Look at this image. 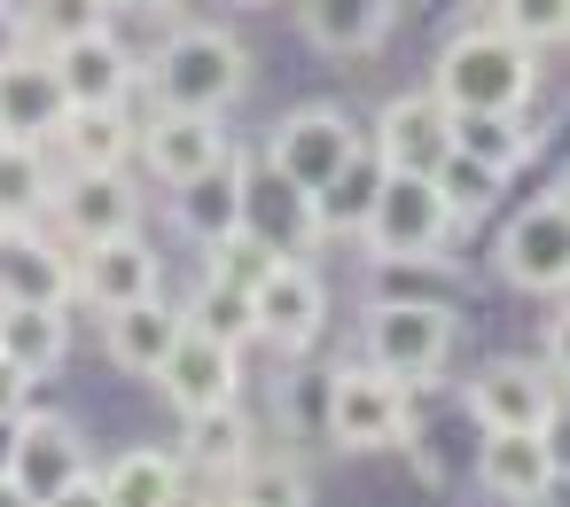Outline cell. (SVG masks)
<instances>
[{
    "label": "cell",
    "instance_id": "cell-1",
    "mask_svg": "<svg viewBox=\"0 0 570 507\" xmlns=\"http://www.w3.org/2000/svg\"><path fill=\"white\" fill-rule=\"evenodd\" d=\"M141 87L157 110L227 118V102H243V87H250V48L227 24H173L157 40V56L141 63Z\"/></svg>",
    "mask_w": 570,
    "mask_h": 507
},
{
    "label": "cell",
    "instance_id": "cell-2",
    "mask_svg": "<svg viewBox=\"0 0 570 507\" xmlns=\"http://www.w3.org/2000/svg\"><path fill=\"white\" fill-rule=\"evenodd\" d=\"M430 95H438L453 118H469V110L515 118V110L539 95V56H531L523 40H508L500 24H469V32L445 40V56H438V71H430Z\"/></svg>",
    "mask_w": 570,
    "mask_h": 507
},
{
    "label": "cell",
    "instance_id": "cell-3",
    "mask_svg": "<svg viewBox=\"0 0 570 507\" xmlns=\"http://www.w3.org/2000/svg\"><path fill=\"white\" fill-rule=\"evenodd\" d=\"M321 429L336 453H399L414 437V390L367 359H344L321 382Z\"/></svg>",
    "mask_w": 570,
    "mask_h": 507
},
{
    "label": "cell",
    "instance_id": "cell-4",
    "mask_svg": "<svg viewBox=\"0 0 570 507\" xmlns=\"http://www.w3.org/2000/svg\"><path fill=\"white\" fill-rule=\"evenodd\" d=\"M453 235H461V219L445 211L438 180H422V172H383V188H375V203H367V227H360V242H367L375 266H445V242H453Z\"/></svg>",
    "mask_w": 570,
    "mask_h": 507
},
{
    "label": "cell",
    "instance_id": "cell-5",
    "mask_svg": "<svg viewBox=\"0 0 570 507\" xmlns=\"http://www.w3.org/2000/svg\"><path fill=\"white\" fill-rule=\"evenodd\" d=\"M360 359L383 367V375L406 382V390L438 382L445 359H453V305H438V297H383V305H367V320H360Z\"/></svg>",
    "mask_w": 570,
    "mask_h": 507
},
{
    "label": "cell",
    "instance_id": "cell-6",
    "mask_svg": "<svg viewBox=\"0 0 570 507\" xmlns=\"http://www.w3.org/2000/svg\"><path fill=\"white\" fill-rule=\"evenodd\" d=\"M360 157H367L360 126H352L344 110H328V102H305V110H289V118L266 133V165H274L282 180H297L305 196H328Z\"/></svg>",
    "mask_w": 570,
    "mask_h": 507
},
{
    "label": "cell",
    "instance_id": "cell-7",
    "mask_svg": "<svg viewBox=\"0 0 570 507\" xmlns=\"http://www.w3.org/2000/svg\"><path fill=\"white\" fill-rule=\"evenodd\" d=\"M95 460H87V437H79V421L71 414H56V406H24L17 421H9V445H0V476H9L24 499H56V491H71L79 476H87Z\"/></svg>",
    "mask_w": 570,
    "mask_h": 507
},
{
    "label": "cell",
    "instance_id": "cell-8",
    "mask_svg": "<svg viewBox=\"0 0 570 507\" xmlns=\"http://www.w3.org/2000/svg\"><path fill=\"white\" fill-rule=\"evenodd\" d=\"M250 328L266 351L282 359H305L321 336H328V281L313 274V258H282L258 289H250Z\"/></svg>",
    "mask_w": 570,
    "mask_h": 507
},
{
    "label": "cell",
    "instance_id": "cell-9",
    "mask_svg": "<svg viewBox=\"0 0 570 507\" xmlns=\"http://www.w3.org/2000/svg\"><path fill=\"white\" fill-rule=\"evenodd\" d=\"M461 406L476 429H554L562 421V382L547 359H492L461 382Z\"/></svg>",
    "mask_w": 570,
    "mask_h": 507
},
{
    "label": "cell",
    "instance_id": "cell-10",
    "mask_svg": "<svg viewBox=\"0 0 570 507\" xmlns=\"http://www.w3.org/2000/svg\"><path fill=\"white\" fill-rule=\"evenodd\" d=\"M476 491L492 507H547L554 499V437L547 429H476V460H469Z\"/></svg>",
    "mask_w": 570,
    "mask_h": 507
},
{
    "label": "cell",
    "instance_id": "cell-11",
    "mask_svg": "<svg viewBox=\"0 0 570 507\" xmlns=\"http://www.w3.org/2000/svg\"><path fill=\"white\" fill-rule=\"evenodd\" d=\"M500 274L531 297H570V196H539L508 219Z\"/></svg>",
    "mask_w": 570,
    "mask_h": 507
},
{
    "label": "cell",
    "instance_id": "cell-12",
    "mask_svg": "<svg viewBox=\"0 0 570 507\" xmlns=\"http://www.w3.org/2000/svg\"><path fill=\"white\" fill-rule=\"evenodd\" d=\"M48 63H56L71 110H126L134 87H141V56H134L110 24L71 32V40H48Z\"/></svg>",
    "mask_w": 570,
    "mask_h": 507
},
{
    "label": "cell",
    "instance_id": "cell-13",
    "mask_svg": "<svg viewBox=\"0 0 570 507\" xmlns=\"http://www.w3.org/2000/svg\"><path fill=\"white\" fill-rule=\"evenodd\" d=\"M243 235H258L274 258H313L321 250V196H305L297 180H282L266 157L243 165Z\"/></svg>",
    "mask_w": 570,
    "mask_h": 507
},
{
    "label": "cell",
    "instance_id": "cell-14",
    "mask_svg": "<svg viewBox=\"0 0 570 507\" xmlns=\"http://www.w3.org/2000/svg\"><path fill=\"white\" fill-rule=\"evenodd\" d=\"M79 297V250L40 219L32 227H0V305H63Z\"/></svg>",
    "mask_w": 570,
    "mask_h": 507
},
{
    "label": "cell",
    "instance_id": "cell-15",
    "mask_svg": "<svg viewBox=\"0 0 570 507\" xmlns=\"http://www.w3.org/2000/svg\"><path fill=\"white\" fill-rule=\"evenodd\" d=\"M48 227L71 250H95L110 235H134L141 227V188L126 172H63L56 180V203H48Z\"/></svg>",
    "mask_w": 570,
    "mask_h": 507
},
{
    "label": "cell",
    "instance_id": "cell-16",
    "mask_svg": "<svg viewBox=\"0 0 570 507\" xmlns=\"http://www.w3.org/2000/svg\"><path fill=\"white\" fill-rule=\"evenodd\" d=\"M157 390L173 414H212V406H243V344H219L204 328H180L173 359L157 367Z\"/></svg>",
    "mask_w": 570,
    "mask_h": 507
},
{
    "label": "cell",
    "instance_id": "cell-17",
    "mask_svg": "<svg viewBox=\"0 0 570 507\" xmlns=\"http://www.w3.org/2000/svg\"><path fill=\"white\" fill-rule=\"evenodd\" d=\"M367 149H375L383 172H422V180H430V172L453 157V110H445L430 87H422V95H391Z\"/></svg>",
    "mask_w": 570,
    "mask_h": 507
},
{
    "label": "cell",
    "instance_id": "cell-18",
    "mask_svg": "<svg viewBox=\"0 0 570 507\" xmlns=\"http://www.w3.org/2000/svg\"><path fill=\"white\" fill-rule=\"evenodd\" d=\"M63 118H71V95H63V79H56L48 48H32V56H17L9 71H0V141L56 149Z\"/></svg>",
    "mask_w": 570,
    "mask_h": 507
},
{
    "label": "cell",
    "instance_id": "cell-19",
    "mask_svg": "<svg viewBox=\"0 0 570 507\" xmlns=\"http://www.w3.org/2000/svg\"><path fill=\"white\" fill-rule=\"evenodd\" d=\"M79 297L95 312H118V305H141V297H165V258L157 242L134 227V235H110L95 250H79Z\"/></svg>",
    "mask_w": 570,
    "mask_h": 507
},
{
    "label": "cell",
    "instance_id": "cell-20",
    "mask_svg": "<svg viewBox=\"0 0 570 507\" xmlns=\"http://www.w3.org/2000/svg\"><path fill=\"white\" fill-rule=\"evenodd\" d=\"M227 149H235L227 126L204 118V110H149V126H141V165H149V180H165V188L212 172Z\"/></svg>",
    "mask_w": 570,
    "mask_h": 507
},
{
    "label": "cell",
    "instance_id": "cell-21",
    "mask_svg": "<svg viewBox=\"0 0 570 507\" xmlns=\"http://www.w3.org/2000/svg\"><path fill=\"white\" fill-rule=\"evenodd\" d=\"M180 328H188V312H180V305L141 297V305L102 312V351H110V367H118V375L157 382V367H165V359H173V344H180Z\"/></svg>",
    "mask_w": 570,
    "mask_h": 507
},
{
    "label": "cell",
    "instance_id": "cell-22",
    "mask_svg": "<svg viewBox=\"0 0 570 507\" xmlns=\"http://www.w3.org/2000/svg\"><path fill=\"white\" fill-rule=\"evenodd\" d=\"M243 149H227L212 172H196V180H180L173 188V219H180V235L188 242H227V235H243Z\"/></svg>",
    "mask_w": 570,
    "mask_h": 507
},
{
    "label": "cell",
    "instance_id": "cell-23",
    "mask_svg": "<svg viewBox=\"0 0 570 507\" xmlns=\"http://www.w3.org/2000/svg\"><path fill=\"white\" fill-rule=\"evenodd\" d=\"M250 453H258V429H250V414H243V406L180 414V460H188V484L204 476V491H219Z\"/></svg>",
    "mask_w": 570,
    "mask_h": 507
},
{
    "label": "cell",
    "instance_id": "cell-24",
    "mask_svg": "<svg viewBox=\"0 0 570 507\" xmlns=\"http://www.w3.org/2000/svg\"><path fill=\"white\" fill-rule=\"evenodd\" d=\"M102 491L110 507H180L188 499V460L165 445H126L102 460Z\"/></svg>",
    "mask_w": 570,
    "mask_h": 507
},
{
    "label": "cell",
    "instance_id": "cell-25",
    "mask_svg": "<svg viewBox=\"0 0 570 507\" xmlns=\"http://www.w3.org/2000/svg\"><path fill=\"white\" fill-rule=\"evenodd\" d=\"M56 157L63 172H126L141 157V126L126 110H71L56 133Z\"/></svg>",
    "mask_w": 570,
    "mask_h": 507
},
{
    "label": "cell",
    "instance_id": "cell-26",
    "mask_svg": "<svg viewBox=\"0 0 570 507\" xmlns=\"http://www.w3.org/2000/svg\"><path fill=\"white\" fill-rule=\"evenodd\" d=\"M297 24L321 56H375L391 32V0H297Z\"/></svg>",
    "mask_w": 570,
    "mask_h": 507
},
{
    "label": "cell",
    "instance_id": "cell-27",
    "mask_svg": "<svg viewBox=\"0 0 570 507\" xmlns=\"http://www.w3.org/2000/svg\"><path fill=\"white\" fill-rule=\"evenodd\" d=\"M71 351V312L63 305H0V359H17L32 382H48Z\"/></svg>",
    "mask_w": 570,
    "mask_h": 507
},
{
    "label": "cell",
    "instance_id": "cell-28",
    "mask_svg": "<svg viewBox=\"0 0 570 507\" xmlns=\"http://www.w3.org/2000/svg\"><path fill=\"white\" fill-rule=\"evenodd\" d=\"M56 149H32V141H0V227H32L48 219L56 203Z\"/></svg>",
    "mask_w": 570,
    "mask_h": 507
},
{
    "label": "cell",
    "instance_id": "cell-29",
    "mask_svg": "<svg viewBox=\"0 0 570 507\" xmlns=\"http://www.w3.org/2000/svg\"><path fill=\"white\" fill-rule=\"evenodd\" d=\"M219 491H227L235 507H313V476H305V460H297V453H274V445H258Z\"/></svg>",
    "mask_w": 570,
    "mask_h": 507
},
{
    "label": "cell",
    "instance_id": "cell-30",
    "mask_svg": "<svg viewBox=\"0 0 570 507\" xmlns=\"http://www.w3.org/2000/svg\"><path fill=\"white\" fill-rule=\"evenodd\" d=\"M453 149H461V157H476V165H492V172H515V165L531 157L523 126H515V118H484V110L453 118Z\"/></svg>",
    "mask_w": 570,
    "mask_h": 507
},
{
    "label": "cell",
    "instance_id": "cell-31",
    "mask_svg": "<svg viewBox=\"0 0 570 507\" xmlns=\"http://www.w3.org/2000/svg\"><path fill=\"white\" fill-rule=\"evenodd\" d=\"M430 180H438L445 211H453V219L469 227V219H484V211L500 203V180H508V172H492V165H476V157H461V149H453V157H445V165H438Z\"/></svg>",
    "mask_w": 570,
    "mask_h": 507
},
{
    "label": "cell",
    "instance_id": "cell-32",
    "mask_svg": "<svg viewBox=\"0 0 570 507\" xmlns=\"http://www.w3.org/2000/svg\"><path fill=\"white\" fill-rule=\"evenodd\" d=\"M180 312H188V328H204V336H219V344H258V328H250V297L227 289V281H212V274H204V289H196Z\"/></svg>",
    "mask_w": 570,
    "mask_h": 507
},
{
    "label": "cell",
    "instance_id": "cell-33",
    "mask_svg": "<svg viewBox=\"0 0 570 507\" xmlns=\"http://www.w3.org/2000/svg\"><path fill=\"white\" fill-rule=\"evenodd\" d=\"M492 24L539 56V48L570 40V0H492Z\"/></svg>",
    "mask_w": 570,
    "mask_h": 507
},
{
    "label": "cell",
    "instance_id": "cell-34",
    "mask_svg": "<svg viewBox=\"0 0 570 507\" xmlns=\"http://www.w3.org/2000/svg\"><path fill=\"white\" fill-rule=\"evenodd\" d=\"M375 188H383V165H375V149H367V157H360V165H352V172H344V180L321 196V227H328V235H352V227H367V203H375Z\"/></svg>",
    "mask_w": 570,
    "mask_h": 507
},
{
    "label": "cell",
    "instance_id": "cell-35",
    "mask_svg": "<svg viewBox=\"0 0 570 507\" xmlns=\"http://www.w3.org/2000/svg\"><path fill=\"white\" fill-rule=\"evenodd\" d=\"M274 266H282V258H274V250H266L258 235H227V242H212V266H204V274L250 297V289H258V281L274 274Z\"/></svg>",
    "mask_w": 570,
    "mask_h": 507
},
{
    "label": "cell",
    "instance_id": "cell-36",
    "mask_svg": "<svg viewBox=\"0 0 570 507\" xmlns=\"http://www.w3.org/2000/svg\"><path fill=\"white\" fill-rule=\"evenodd\" d=\"M95 24H110V0H40V17H32L40 40H71V32H95Z\"/></svg>",
    "mask_w": 570,
    "mask_h": 507
},
{
    "label": "cell",
    "instance_id": "cell-37",
    "mask_svg": "<svg viewBox=\"0 0 570 507\" xmlns=\"http://www.w3.org/2000/svg\"><path fill=\"white\" fill-rule=\"evenodd\" d=\"M32 48H40L32 17H24V9H9V0H0V71H9L17 56H32Z\"/></svg>",
    "mask_w": 570,
    "mask_h": 507
},
{
    "label": "cell",
    "instance_id": "cell-38",
    "mask_svg": "<svg viewBox=\"0 0 570 507\" xmlns=\"http://www.w3.org/2000/svg\"><path fill=\"white\" fill-rule=\"evenodd\" d=\"M24 406H32V375H24L17 359H0V429H9Z\"/></svg>",
    "mask_w": 570,
    "mask_h": 507
},
{
    "label": "cell",
    "instance_id": "cell-39",
    "mask_svg": "<svg viewBox=\"0 0 570 507\" xmlns=\"http://www.w3.org/2000/svg\"><path fill=\"white\" fill-rule=\"evenodd\" d=\"M547 375H554V382L570 390V305H562V312L547 320Z\"/></svg>",
    "mask_w": 570,
    "mask_h": 507
},
{
    "label": "cell",
    "instance_id": "cell-40",
    "mask_svg": "<svg viewBox=\"0 0 570 507\" xmlns=\"http://www.w3.org/2000/svg\"><path fill=\"white\" fill-rule=\"evenodd\" d=\"M48 507H110V491H102V468H87V476H79L71 491H56Z\"/></svg>",
    "mask_w": 570,
    "mask_h": 507
},
{
    "label": "cell",
    "instance_id": "cell-41",
    "mask_svg": "<svg viewBox=\"0 0 570 507\" xmlns=\"http://www.w3.org/2000/svg\"><path fill=\"white\" fill-rule=\"evenodd\" d=\"M110 9H134V17H180L188 0H110Z\"/></svg>",
    "mask_w": 570,
    "mask_h": 507
},
{
    "label": "cell",
    "instance_id": "cell-42",
    "mask_svg": "<svg viewBox=\"0 0 570 507\" xmlns=\"http://www.w3.org/2000/svg\"><path fill=\"white\" fill-rule=\"evenodd\" d=\"M180 507H235V499H227V491H188Z\"/></svg>",
    "mask_w": 570,
    "mask_h": 507
},
{
    "label": "cell",
    "instance_id": "cell-43",
    "mask_svg": "<svg viewBox=\"0 0 570 507\" xmlns=\"http://www.w3.org/2000/svg\"><path fill=\"white\" fill-rule=\"evenodd\" d=\"M0 507H40V499H24V491H17L9 476H0Z\"/></svg>",
    "mask_w": 570,
    "mask_h": 507
},
{
    "label": "cell",
    "instance_id": "cell-44",
    "mask_svg": "<svg viewBox=\"0 0 570 507\" xmlns=\"http://www.w3.org/2000/svg\"><path fill=\"white\" fill-rule=\"evenodd\" d=\"M235 9H274V0H235Z\"/></svg>",
    "mask_w": 570,
    "mask_h": 507
}]
</instances>
